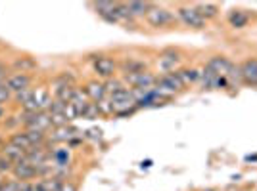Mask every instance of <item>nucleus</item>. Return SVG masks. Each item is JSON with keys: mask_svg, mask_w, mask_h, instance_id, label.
Listing matches in <instances>:
<instances>
[{"mask_svg": "<svg viewBox=\"0 0 257 191\" xmlns=\"http://www.w3.org/2000/svg\"><path fill=\"white\" fill-rule=\"evenodd\" d=\"M200 191H221V190H217V188H205V190H200Z\"/></svg>", "mask_w": 257, "mask_h": 191, "instance_id": "obj_34", "label": "nucleus"}, {"mask_svg": "<svg viewBox=\"0 0 257 191\" xmlns=\"http://www.w3.org/2000/svg\"><path fill=\"white\" fill-rule=\"evenodd\" d=\"M12 170H14V162H10V160L2 155V151H0V174L2 176H10Z\"/></svg>", "mask_w": 257, "mask_h": 191, "instance_id": "obj_30", "label": "nucleus"}, {"mask_svg": "<svg viewBox=\"0 0 257 191\" xmlns=\"http://www.w3.org/2000/svg\"><path fill=\"white\" fill-rule=\"evenodd\" d=\"M4 144H6V136H4V134H2V132H0V148H2V146H4Z\"/></svg>", "mask_w": 257, "mask_h": 191, "instance_id": "obj_33", "label": "nucleus"}, {"mask_svg": "<svg viewBox=\"0 0 257 191\" xmlns=\"http://www.w3.org/2000/svg\"><path fill=\"white\" fill-rule=\"evenodd\" d=\"M6 142L8 144H12V146H16V148L23 149L25 153L29 151V149H33V144L31 140H29V136H27V132L25 130H18V132H14V134H10V136H6Z\"/></svg>", "mask_w": 257, "mask_h": 191, "instance_id": "obj_17", "label": "nucleus"}, {"mask_svg": "<svg viewBox=\"0 0 257 191\" xmlns=\"http://www.w3.org/2000/svg\"><path fill=\"white\" fill-rule=\"evenodd\" d=\"M150 71L148 64L140 58H125L123 62H119V76H127V74H139Z\"/></svg>", "mask_w": 257, "mask_h": 191, "instance_id": "obj_11", "label": "nucleus"}, {"mask_svg": "<svg viewBox=\"0 0 257 191\" xmlns=\"http://www.w3.org/2000/svg\"><path fill=\"white\" fill-rule=\"evenodd\" d=\"M60 191H79V186L73 182V178H69V180H64L62 188H60Z\"/></svg>", "mask_w": 257, "mask_h": 191, "instance_id": "obj_31", "label": "nucleus"}, {"mask_svg": "<svg viewBox=\"0 0 257 191\" xmlns=\"http://www.w3.org/2000/svg\"><path fill=\"white\" fill-rule=\"evenodd\" d=\"M35 102H37V106L41 107L43 111L48 109L50 102H52V92H50L48 84H44V82H37L35 84Z\"/></svg>", "mask_w": 257, "mask_h": 191, "instance_id": "obj_16", "label": "nucleus"}, {"mask_svg": "<svg viewBox=\"0 0 257 191\" xmlns=\"http://www.w3.org/2000/svg\"><path fill=\"white\" fill-rule=\"evenodd\" d=\"M37 84V74L33 73H12L6 78V86L10 88L12 94H20L27 88H33Z\"/></svg>", "mask_w": 257, "mask_h": 191, "instance_id": "obj_8", "label": "nucleus"}, {"mask_svg": "<svg viewBox=\"0 0 257 191\" xmlns=\"http://www.w3.org/2000/svg\"><path fill=\"white\" fill-rule=\"evenodd\" d=\"M175 14H177L179 23H182V25L188 27V29L200 31V29H205V27H207V22L198 14V10L194 8V4H179V6L175 8Z\"/></svg>", "mask_w": 257, "mask_h": 191, "instance_id": "obj_3", "label": "nucleus"}, {"mask_svg": "<svg viewBox=\"0 0 257 191\" xmlns=\"http://www.w3.org/2000/svg\"><path fill=\"white\" fill-rule=\"evenodd\" d=\"M144 22H146V25H150L152 29H173L179 25L175 10L163 6V4H156V2L150 8V12L146 14Z\"/></svg>", "mask_w": 257, "mask_h": 191, "instance_id": "obj_1", "label": "nucleus"}, {"mask_svg": "<svg viewBox=\"0 0 257 191\" xmlns=\"http://www.w3.org/2000/svg\"><path fill=\"white\" fill-rule=\"evenodd\" d=\"M33 98H35V86H33V88H27V90H23V92H20V94H14L12 104L16 106V109H22L25 104L33 102Z\"/></svg>", "mask_w": 257, "mask_h": 191, "instance_id": "obj_24", "label": "nucleus"}, {"mask_svg": "<svg viewBox=\"0 0 257 191\" xmlns=\"http://www.w3.org/2000/svg\"><path fill=\"white\" fill-rule=\"evenodd\" d=\"M240 73H242V82L249 86H257V58H249L240 64Z\"/></svg>", "mask_w": 257, "mask_h": 191, "instance_id": "obj_14", "label": "nucleus"}, {"mask_svg": "<svg viewBox=\"0 0 257 191\" xmlns=\"http://www.w3.org/2000/svg\"><path fill=\"white\" fill-rule=\"evenodd\" d=\"M156 88H158L160 92H163V94L173 96V98L186 90V88H184V84H182V80L179 78L177 71H175V73L158 74V82H156Z\"/></svg>", "mask_w": 257, "mask_h": 191, "instance_id": "obj_7", "label": "nucleus"}, {"mask_svg": "<svg viewBox=\"0 0 257 191\" xmlns=\"http://www.w3.org/2000/svg\"><path fill=\"white\" fill-rule=\"evenodd\" d=\"M75 84H79V80H77V74L73 71H60V73H56L48 80V88H50L52 96L56 92H60L62 88H65V86H75Z\"/></svg>", "mask_w": 257, "mask_h": 191, "instance_id": "obj_10", "label": "nucleus"}, {"mask_svg": "<svg viewBox=\"0 0 257 191\" xmlns=\"http://www.w3.org/2000/svg\"><path fill=\"white\" fill-rule=\"evenodd\" d=\"M194 8L198 10V14L204 18L205 22L215 20V18L219 16V6L213 4V2H196V4H194Z\"/></svg>", "mask_w": 257, "mask_h": 191, "instance_id": "obj_22", "label": "nucleus"}, {"mask_svg": "<svg viewBox=\"0 0 257 191\" xmlns=\"http://www.w3.org/2000/svg\"><path fill=\"white\" fill-rule=\"evenodd\" d=\"M106 84V92H107V96L109 94H115V92H119L121 88H125V82H123V78L121 76H113V78H109V80H106L104 82Z\"/></svg>", "mask_w": 257, "mask_h": 191, "instance_id": "obj_25", "label": "nucleus"}, {"mask_svg": "<svg viewBox=\"0 0 257 191\" xmlns=\"http://www.w3.org/2000/svg\"><path fill=\"white\" fill-rule=\"evenodd\" d=\"M83 90H85L86 98L90 100V102H102L104 98H107V92H106V84H104V80H100V78H90V80H86L85 84H83Z\"/></svg>", "mask_w": 257, "mask_h": 191, "instance_id": "obj_12", "label": "nucleus"}, {"mask_svg": "<svg viewBox=\"0 0 257 191\" xmlns=\"http://www.w3.org/2000/svg\"><path fill=\"white\" fill-rule=\"evenodd\" d=\"M247 23H249V16L244 10H232L228 14V25L232 29H244Z\"/></svg>", "mask_w": 257, "mask_h": 191, "instance_id": "obj_23", "label": "nucleus"}, {"mask_svg": "<svg viewBox=\"0 0 257 191\" xmlns=\"http://www.w3.org/2000/svg\"><path fill=\"white\" fill-rule=\"evenodd\" d=\"M10 69L12 73H33L37 74L39 69V60L29 52L14 54L10 58Z\"/></svg>", "mask_w": 257, "mask_h": 191, "instance_id": "obj_5", "label": "nucleus"}, {"mask_svg": "<svg viewBox=\"0 0 257 191\" xmlns=\"http://www.w3.org/2000/svg\"><path fill=\"white\" fill-rule=\"evenodd\" d=\"M10 74H12L10 60L4 58V56H0V82H6V78H8Z\"/></svg>", "mask_w": 257, "mask_h": 191, "instance_id": "obj_28", "label": "nucleus"}, {"mask_svg": "<svg viewBox=\"0 0 257 191\" xmlns=\"http://www.w3.org/2000/svg\"><path fill=\"white\" fill-rule=\"evenodd\" d=\"M98 111H100V117L102 118H109L115 115V111H113V106H111V102L104 98L102 102H98Z\"/></svg>", "mask_w": 257, "mask_h": 191, "instance_id": "obj_26", "label": "nucleus"}, {"mask_svg": "<svg viewBox=\"0 0 257 191\" xmlns=\"http://www.w3.org/2000/svg\"><path fill=\"white\" fill-rule=\"evenodd\" d=\"M182 60H184V56L179 48H163L160 54H158V71L160 74L163 73H175V71H179L181 69V64Z\"/></svg>", "mask_w": 257, "mask_h": 191, "instance_id": "obj_4", "label": "nucleus"}, {"mask_svg": "<svg viewBox=\"0 0 257 191\" xmlns=\"http://www.w3.org/2000/svg\"><path fill=\"white\" fill-rule=\"evenodd\" d=\"M81 118H85V120H96V118H102V117H100V111H98V104L90 102V104H88V107L83 111Z\"/></svg>", "mask_w": 257, "mask_h": 191, "instance_id": "obj_27", "label": "nucleus"}, {"mask_svg": "<svg viewBox=\"0 0 257 191\" xmlns=\"http://www.w3.org/2000/svg\"><path fill=\"white\" fill-rule=\"evenodd\" d=\"M96 14L107 23H115L113 20V8H115V2H94V4H90Z\"/></svg>", "mask_w": 257, "mask_h": 191, "instance_id": "obj_21", "label": "nucleus"}, {"mask_svg": "<svg viewBox=\"0 0 257 191\" xmlns=\"http://www.w3.org/2000/svg\"><path fill=\"white\" fill-rule=\"evenodd\" d=\"M20 190H22V182H18L16 178H12V176H6L4 186H2L0 191H20Z\"/></svg>", "mask_w": 257, "mask_h": 191, "instance_id": "obj_29", "label": "nucleus"}, {"mask_svg": "<svg viewBox=\"0 0 257 191\" xmlns=\"http://www.w3.org/2000/svg\"><path fill=\"white\" fill-rule=\"evenodd\" d=\"M12 109H10V106H4V104H0V122L6 118V115L10 113Z\"/></svg>", "mask_w": 257, "mask_h": 191, "instance_id": "obj_32", "label": "nucleus"}, {"mask_svg": "<svg viewBox=\"0 0 257 191\" xmlns=\"http://www.w3.org/2000/svg\"><path fill=\"white\" fill-rule=\"evenodd\" d=\"M90 65H92L94 78H100L104 82L113 76H119V62L109 54H94L90 58Z\"/></svg>", "mask_w": 257, "mask_h": 191, "instance_id": "obj_2", "label": "nucleus"}, {"mask_svg": "<svg viewBox=\"0 0 257 191\" xmlns=\"http://www.w3.org/2000/svg\"><path fill=\"white\" fill-rule=\"evenodd\" d=\"M125 4H127L128 12H131V16L135 20H144L146 14L154 6V2H140V0H131V2H125Z\"/></svg>", "mask_w": 257, "mask_h": 191, "instance_id": "obj_18", "label": "nucleus"}, {"mask_svg": "<svg viewBox=\"0 0 257 191\" xmlns=\"http://www.w3.org/2000/svg\"><path fill=\"white\" fill-rule=\"evenodd\" d=\"M10 176L12 178H16L18 182H22V184H25V182H37L39 180L37 166L31 164L27 159L22 160V162H18V164H14V170H12Z\"/></svg>", "mask_w": 257, "mask_h": 191, "instance_id": "obj_9", "label": "nucleus"}, {"mask_svg": "<svg viewBox=\"0 0 257 191\" xmlns=\"http://www.w3.org/2000/svg\"><path fill=\"white\" fill-rule=\"evenodd\" d=\"M240 191H251V190H240Z\"/></svg>", "mask_w": 257, "mask_h": 191, "instance_id": "obj_35", "label": "nucleus"}, {"mask_svg": "<svg viewBox=\"0 0 257 191\" xmlns=\"http://www.w3.org/2000/svg\"><path fill=\"white\" fill-rule=\"evenodd\" d=\"M22 113V111H20ZM23 130H39V132H50L52 124H50V117L46 111H35V113H22Z\"/></svg>", "mask_w": 257, "mask_h": 191, "instance_id": "obj_6", "label": "nucleus"}, {"mask_svg": "<svg viewBox=\"0 0 257 191\" xmlns=\"http://www.w3.org/2000/svg\"><path fill=\"white\" fill-rule=\"evenodd\" d=\"M0 151H2V155L10 160V162H14V164L22 162V160H25V157H27V153H25L23 149L12 146V144H8V142H6V144L0 148Z\"/></svg>", "mask_w": 257, "mask_h": 191, "instance_id": "obj_20", "label": "nucleus"}, {"mask_svg": "<svg viewBox=\"0 0 257 191\" xmlns=\"http://www.w3.org/2000/svg\"><path fill=\"white\" fill-rule=\"evenodd\" d=\"M23 128V120H22V113L20 111H10L6 118L0 122V132L2 134H14V132H18V130H22Z\"/></svg>", "mask_w": 257, "mask_h": 191, "instance_id": "obj_13", "label": "nucleus"}, {"mask_svg": "<svg viewBox=\"0 0 257 191\" xmlns=\"http://www.w3.org/2000/svg\"><path fill=\"white\" fill-rule=\"evenodd\" d=\"M207 69H211L215 74H219V76H226L228 71H230V67H232V62L225 58V56H213V58H209L207 60V64H205Z\"/></svg>", "mask_w": 257, "mask_h": 191, "instance_id": "obj_15", "label": "nucleus"}, {"mask_svg": "<svg viewBox=\"0 0 257 191\" xmlns=\"http://www.w3.org/2000/svg\"><path fill=\"white\" fill-rule=\"evenodd\" d=\"M177 74L182 80L184 88H190V86L198 84V80H200V69H196V67H181L177 71Z\"/></svg>", "mask_w": 257, "mask_h": 191, "instance_id": "obj_19", "label": "nucleus"}]
</instances>
